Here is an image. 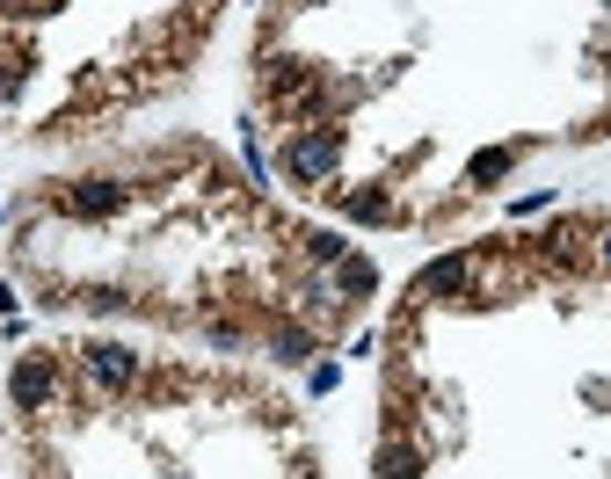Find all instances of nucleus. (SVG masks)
Here are the masks:
<instances>
[{"label":"nucleus","mask_w":611,"mask_h":479,"mask_svg":"<svg viewBox=\"0 0 611 479\" xmlns=\"http://www.w3.org/2000/svg\"><path fill=\"white\" fill-rule=\"evenodd\" d=\"M335 160H343V131H328V124H314V131H298L292 146H284V168H292V182H328Z\"/></svg>","instance_id":"nucleus-1"},{"label":"nucleus","mask_w":611,"mask_h":479,"mask_svg":"<svg viewBox=\"0 0 611 479\" xmlns=\"http://www.w3.org/2000/svg\"><path fill=\"white\" fill-rule=\"evenodd\" d=\"M87 377H95V385H109V393H124V385L139 377V356H131L124 342H95V349H87Z\"/></svg>","instance_id":"nucleus-2"},{"label":"nucleus","mask_w":611,"mask_h":479,"mask_svg":"<svg viewBox=\"0 0 611 479\" xmlns=\"http://www.w3.org/2000/svg\"><path fill=\"white\" fill-rule=\"evenodd\" d=\"M117 204H124V182H81V189H66L73 219H109Z\"/></svg>","instance_id":"nucleus-3"},{"label":"nucleus","mask_w":611,"mask_h":479,"mask_svg":"<svg viewBox=\"0 0 611 479\" xmlns=\"http://www.w3.org/2000/svg\"><path fill=\"white\" fill-rule=\"evenodd\" d=\"M52 385H59V377H52V363H15V385H8V393H15V407H44V400H52Z\"/></svg>","instance_id":"nucleus-4"},{"label":"nucleus","mask_w":611,"mask_h":479,"mask_svg":"<svg viewBox=\"0 0 611 479\" xmlns=\"http://www.w3.org/2000/svg\"><path fill=\"white\" fill-rule=\"evenodd\" d=\"M466 255H444V262H430L422 269V298H452V291H466Z\"/></svg>","instance_id":"nucleus-5"},{"label":"nucleus","mask_w":611,"mask_h":479,"mask_svg":"<svg viewBox=\"0 0 611 479\" xmlns=\"http://www.w3.org/2000/svg\"><path fill=\"white\" fill-rule=\"evenodd\" d=\"M335 291H349V298H371V291H379V269H371L365 255H343V262H335Z\"/></svg>","instance_id":"nucleus-6"},{"label":"nucleus","mask_w":611,"mask_h":479,"mask_svg":"<svg viewBox=\"0 0 611 479\" xmlns=\"http://www.w3.org/2000/svg\"><path fill=\"white\" fill-rule=\"evenodd\" d=\"M379 479H422V450L415 444H386L379 450Z\"/></svg>","instance_id":"nucleus-7"},{"label":"nucleus","mask_w":611,"mask_h":479,"mask_svg":"<svg viewBox=\"0 0 611 479\" xmlns=\"http://www.w3.org/2000/svg\"><path fill=\"white\" fill-rule=\"evenodd\" d=\"M386 211H393L386 204V189H357V196H343V219H357V225H379Z\"/></svg>","instance_id":"nucleus-8"},{"label":"nucleus","mask_w":611,"mask_h":479,"mask_svg":"<svg viewBox=\"0 0 611 479\" xmlns=\"http://www.w3.org/2000/svg\"><path fill=\"white\" fill-rule=\"evenodd\" d=\"M509 160H517V146H488V153H473V182H481V189H488V182H503V174H509Z\"/></svg>","instance_id":"nucleus-9"},{"label":"nucleus","mask_w":611,"mask_h":479,"mask_svg":"<svg viewBox=\"0 0 611 479\" xmlns=\"http://www.w3.org/2000/svg\"><path fill=\"white\" fill-rule=\"evenodd\" d=\"M306 247H314V262H343V255H349L343 233H306Z\"/></svg>","instance_id":"nucleus-10"},{"label":"nucleus","mask_w":611,"mask_h":479,"mask_svg":"<svg viewBox=\"0 0 611 479\" xmlns=\"http://www.w3.org/2000/svg\"><path fill=\"white\" fill-rule=\"evenodd\" d=\"M270 349H277L284 363H298V356H306V334H298V327H277V342H270Z\"/></svg>","instance_id":"nucleus-11"},{"label":"nucleus","mask_w":611,"mask_h":479,"mask_svg":"<svg viewBox=\"0 0 611 479\" xmlns=\"http://www.w3.org/2000/svg\"><path fill=\"white\" fill-rule=\"evenodd\" d=\"M604 262H611V233H604Z\"/></svg>","instance_id":"nucleus-12"}]
</instances>
